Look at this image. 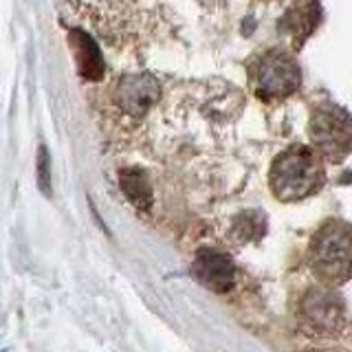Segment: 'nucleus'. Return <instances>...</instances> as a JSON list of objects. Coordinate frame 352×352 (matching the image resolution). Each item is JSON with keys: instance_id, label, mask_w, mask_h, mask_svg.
Instances as JSON below:
<instances>
[{"instance_id": "1", "label": "nucleus", "mask_w": 352, "mask_h": 352, "mask_svg": "<svg viewBox=\"0 0 352 352\" xmlns=\"http://www.w3.org/2000/svg\"><path fill=\"white\" fill-rule=\"evenodd\" d=\"M308 267L322 286H337L352 280V225L326 220L308 245Z\"/></svg>"}, {"instance_id": "2", "label": "nucleus", "mask_w": 352, "mask_h": 352, "mask_svg": "<svg viewBox=\"0 0 352 352\" xmlns=\"http://www.w3.org/2000/svg\"><path fill=\"white\" fill-rule=\"evenodd\" d=\"M326 181L324 165L317 152L306 146L284 150L271 165L269 183L275 198L282 203H295L317 194Z\"/></svg>"}, {"instance_id": "3", "label": "nucleus", "mask_w": 352, "mask_h": 352, "mask_svg": "<svg viewBox=\"0 0 352 352\" xmlns=\"http://www.w3.org/2000/svg\"><path fill=\"white\" fill-rule=\"evenodd\" d=\"M297 322L308 337L319 341H341L352 335L346 300L328 286L308 289L302 295L297 306Z\"/></svg>"}, {"instance_id": "4", "label": "nucleus", "mask_w": 352, "mask_h": 352, "mask_svg": "<svg viewBox=\"0 0 352 352\" xmlns=\"http://www.w3.org/2000/svg\"><path fill=\"white\" fill-rule=\"evenodd\" d=\"M315 150L328 161H341L352 152V119L335 106L319 108L311 119Z\"/></svg>"}, {"instance_id": "5", "label": "nucleus", "mask_w": 352, "mask_h": 352, "mask_svg": "<svg viewBox=\"0 0 352 352\" xmlns=\"http://www.w3.org/2000/svg\"><path fill=\"white\" fill-rule=\"evenodd\" d=\"M253 84H256L260 95L267 97L291 95L302 84L300 66L295 64L291 55L282 51H271L258 60L256 69H253Z\"/></svg>"}, {"instance_id": "6", "label": "nucleus", "mask_w": 352, "mask_h": 352, "mask_svg": "<svg viewBox=\"0 0 352 352\" xmlns=\"http://www.w3.org/2000/svg\"><path fill=\"white\" fill-rule=\"evenodd\" d=\"M161 95L159 82L152 75H126L115 88V102L124 113L132 117L146 115L148 110L157 104Z\"/></svg>"}, {"instance_id": "7", "label": "nucleus", "mask_w": 352, "mask_h": 352, "mask_svg": "<svg viewBox=\"0 0 352 352\" xmlns=\"http://www.w3.org/2000/svg\"><path fill=\"white\" fill-rule=\"evenodd\" d=\"M194 278L214 293H227L236 284V264L225 253L205 249L196 256L192 267Z\"/></svg>"}, {"instance_id": "8", "label": "nucleus", "mask_w": 352, "mask_h": 352, "mask_svg": "<svg viewBox=\"0 0 352 352\" xmlns=\"http://www.w3.org/2000/svg\"><path fill=\"white\" fill-rule=\"evenodd\" d=\"M71 49L75 53L77 69L86 80H99L104 73V60L97 44L84 31H71Z\"/></svg>"}, {"instance_id": "9", "label": "nucleus", "mask_w": 352, "mask_h": 352, "mask_svg": "<svg viewBox=\"0 0 352 352\" xmlns=\"http://www.w3.org/2000/svg\"><path fill=\"white\" fill-rule=\"evenodd\" d=\"M119 185L121 192L128 196V201L132 205H137L139 209H148L152 205V187L146 172H141L137 168H128L119 174Z\"/></svg>"}, {"instance_id": "10", "label": "nucleus", "mask_w": 352, "mask_h": 352, "mask_svg": "<svg viewBox=\"0 0 352 352\" xmlns=\"http://www.w3.org/2000/svg\"><path fill=\"white\" fill-rule=\"evenodd\" d=\"M267 231V218L262 212H242L231 227V238L236 242H253L260 240Z\"/></svg>"}, {"instance_id": "11", "label": "nucleus", "mask_w": 352, "mask_h": 352, "mask_svg": "<svg viewBox=\"0 0 352 352\" xmlns=\"http://www.w3.org/2000/svg\"><path fill=\"white\" fill-rule=\"evenodd\" d=\"M38 185L44 194L51 192V172H49V152L47 148H40L38 152Z\"/></svg>"}]
</instances>
